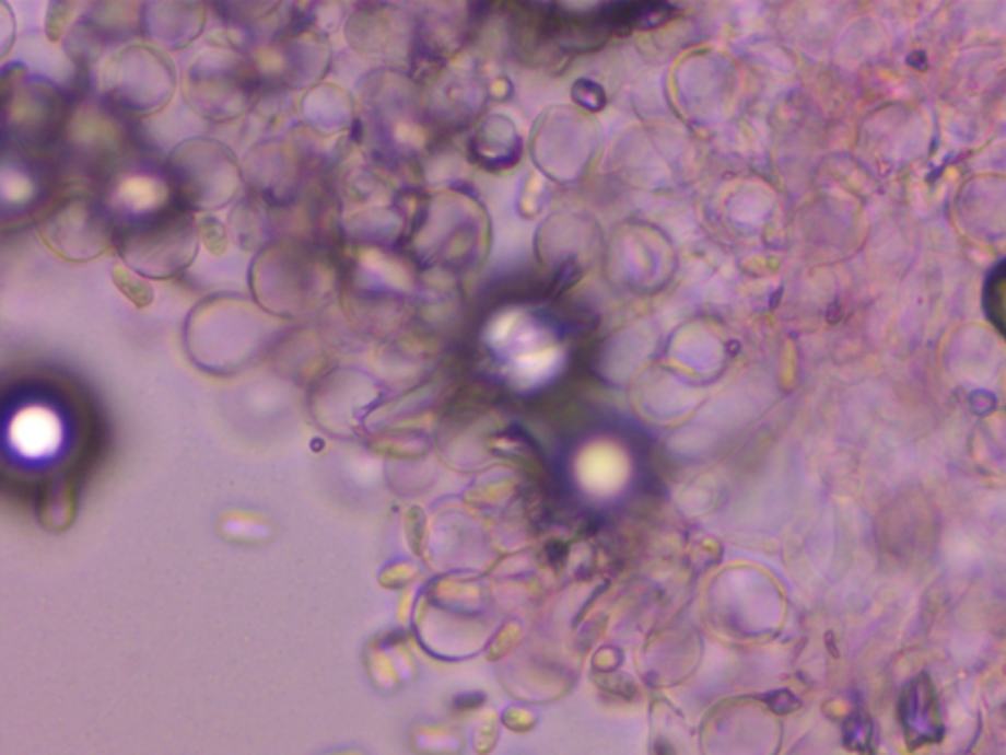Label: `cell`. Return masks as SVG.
Wrapping results in <instances>:
<instances>
[{
	"label": "cell",
	"mask_w": 1006,
	"mask_h": 755,
	"mask_svg": "<svg viewBox=\"0 0 1006 755\" xmlns=\"http://www.w3.org/2000/svg\"><path fill=\"white\" fill-rule=\"evenodd\" d=\"M252 295L278 320H307L340 293L339 268L329 251L301 239H276L250 264Z\"/></svg>",
	"instance_id": "1"
},
{
	"label": "cell",
	"mask_w": 1006,
	"mask_h": 755,
	"mask_svg": "<svg viewBox=\"0 0 1006 755\" xmlns=\"http://www.w3.org/2000/svg\"><path fill=\"white\" fill-rule=\"evenodd\" d=\"M280 330V320L261 310L256 301L214 295L189 311L185 347L197 367L229 374L258 359Z\"/></svg>",
	"instance_id": "2"
},
{
	"label": "cell",
	"mask_w": 1006,
	"mask_h": 755,
	"mask_svg": "<svg viewBox=\"0 0 1006 755\" xmlns=\"http://www.w3.org/2000/svg\"><path fill=\"white\" fill-rule=\"evenodd\" d=\"M199 244L194 213L175 201L155 213L117 221L115 248L125 266L145 280H169L187 270Z\"/></svg>",
	"instance_id": "3"
},
{
	"label": "cell",
	"mask_w": 1006,
	"mask_h": 755,
	"mask_svg": "<svg viewBox=\"0 0 1006 755\" xmlns=\"http://www.w3.org/2000/svg\"><path fill=\"white\" fill-rule=\"evenodd\" d=\"M68 103L58 85L32 78L20 66L2 76V126L4 148L20 154L46 158L63 138L69 125Z\"/></svg>",
	"instance_id": "4"
},
{
	"label": "cell",
	"mask_w": 1006,
	"mask_h": 755,
	"mask_svg": "<svg viewBox=\"0 0 1006 755\" xmlns=\"http://www.w3.org/2000/svg\"><path fill=\"white\" fill-rule=\"evenodd\" d=\"M261 76L254 59L229 44H213L185 69L187 105L211 123H231L256 107Z\"/></svg>",
	"instance_id": "5"
},
{
	"label": "cell",
	"mask_w": 1006,
	"mask_h": 755,
	"mask_svg": "<svg viewBox=\"0 0 1006 755\" xmlns=\"http://www.w3.org/2000/svg\"><path fill=\"white\" fill-rule=\"evenodd\" d=\"M39 239L59 258L89 262L115 248L117 219L107 199L87 185H69L39 205L36 213Z\"/></svg>",
	"instance_id": "6"
},
{
	"label": "cell",
	"mask_w": 1006,
	"mask_h": 755,
	"mask_svg": "<svg viewBox=\"0 0 1006 755\" xmlns=\"http://www.w3.org/2000/svg\"><path fill=\"white\" fill-rule=\"evenodd\" d=\"M165 179L175 204L191 213L223 209L246 184L233 150L213 138H191L175 146L165 160Z\"/></svg>",
	"instance_id": "7"
},
{
	"label": "cell",
	"mask_w": 1006,
	"mask_h": 755,
	"mask_svg": "<svg viewBox=\"0 0 1006 755\" xmlns=\"http://www.w3.org/2000/svg\"><path fill=\"white\" fill-rule=\"evenodd\" d=\"M175 68L162 49L132 44L108 56L101 71V95L120 117H152L174 97Z\"/></svg>",
	"instance_id": "8"
},
{
	"label": "cell",
	"mask_w": 1006,
	"mask_h": 755,
	"mask_svg": "<svg viewBox=\"0 0 1006 755\" xmlns=\"http://www.w3.org/2000/svg\"><path fill=\"white\" fill-rule=\"evenodd\" d=\"M261 81H271L285 91H303L320 85L330 68L327 39L311 32H283L250 54Z\"/></svg>",
	"instance_id": "9"
},
{
	"label": "cell",
	"mask_w": 1006,
	"mask_h": 755,
	"mask_svg": "<svg viewBox=\"0 0 1006 755\" xmlns=\"http://www.w3.org/2000/svg\"><path fill=\"white\" fill-rule=\"evenodd\" d=\"M244 182L270 209H290L301 199L303 155L295 142L266 140L254 146L243 164Z\"/></svg>",
	"instance_id": "10"
},
{
	"label": "cell",
	"mask_w": 1006,
	"mask_h": 755,
	"mask_svg": "<svg viewBox=\"0 0 1006 755\" xmlns=\"http://www.w3.org/2000/svg\"><path fill=\"white\" fill-rule=\"evenodd\" d=\"M142 34V4L98 2L73 24L66 38L69 58L78 66L95 63L108 44Z\"/></svg>",
	"instance_id": "11"
},
{
	"label": "cell",
	"mask_w": 1006,
	"mask_h": 755,
	"mask_svg": "<svg viewBox=\"0 0 1006 755\" xmlns=\"http://www.w3.org/2000/svg\"><path fill=\"white\" fill-rule=\"evenodd\" d=\"M117 113L105 107L83 105L69 117L68 132L63 142L71 148L78 160L95 164V170L115 164L125 150V132L118 125Z\"/></svg>",
	"instance_id": "12"
},
{
	"label": "cell",
	"mask_w": 1006,
	"mask_h": 755,
	"mask_svg": "<svg viewBox=\"0 0 1006 755\" xmlns=\"http://www.w3.org/2000/svg\"><path fill=\"white\" fill-rule=\"evenodd\" d=\"M207 9L199 2L142 4V34L157 49H184L203 34Z\"/></svg>",
	"instance_id": "13"
},
{
	"label": "cell",
	"mask_w": 1006,
	"mask_h": 755,
	"mask_svg": "<svg viewBox=\"0 0 1006 755\" xmlns=\"http://www.w3.org/2000/svg\"><path fill=\"white\" fill-rule=\"evenodd\" d=\"M899 718L910 747L936 744L944 736L938 695L926 673L912 678L902 688Z\"/></svg>",
	"instance_id": "14"
},
{
	"label": "cell",
	"mask_w": 1006,
	"mask_h": 755,
	"mask_svg": "<svg viewBox=\"0 0 1006 755\" xmlns=\"http://www.w3.org/2000/svg\"><path fill=\"white\" fill-rule=\"evenodd\" d=\"M297 115L317 135H340L354 125L356 105L349 91L340 85L320 83L297 101Z\"/></svg>",
	"instance_id": "15"
},
{
	"label": "cell",
	"mask_w": 1006,
	"mask_h": 755,
	"mask_svg": "<svg viewBox=\"0 0 1006 755\" xmlns=\"http://www.w3.org/2000/svg\"><path fill=\"white\" fill-rule=\"evenodd\" d=\"M108 207L117 221L155 213L175 201L172 185L164 177L152 174H128L113 184L107 197Z\"/></svg>",
	"instance_id": "16"
},
{
	"label": "cell",
	"mask_w": 1006,
	"mask_h": 755,
	"mask_svg": "<svg viewBox=\"0 0 1006 755\" xmlns=\"http://www.w3.org/2000/svg\"><path fill=\"white\" fill-rule=\"evenodd\" d=\"M374 392L376 390L370 376L362 374L359 370L349 369L347 396H337L319 380V384L313 392V411L325 426L354 427V416L360 414L359 407L366 409Z\"/></svg>",
	"instance_id": "17"
},
{
	"label": "cell",
	"mask_w": 1006,
	"mask_h": 755,
	"mask_svg": "<svg viewBox=\"0 0 1006 755\" xmlns=\"http://www.w3.org/2000/svg\"><path fill=\"white\" fill-rule=\"evenodd\" d=\"M10 441L22 455L44 456L54 453L61 441L58 417L46 407H28L14 417Z\"/></svg>",
	"instance_id": "18"
},
{
	"label": "cell",
	"mask_w": 1006,
	"mask_h": 755,
	"mask_svg": "<svg viewBox=\"0 0 1006 755\" xmlns=\"http://www.w3.org/2000/svg\"><path fill=\"white\" fill-rule=\"evenodd\" d=\"M270 205L264 204L258 195H246L234 205L229 219V233L234 244L246 252H260L264 246L273 243V217Z\"/></svg>",
	"instance_id": "19"
},
{
	"label": "cell",
	"mask_w": 1006,
	"mask_h": 755,
	"mask_svg": "<svg viewBox=\"0 0 1006 755\" xmlns=\"http://www.w3.org/2000/svg\"><path fill=\"white\" fill-rule=\"evenodd\" d=\"M219 530L226 539L236 543H264L271 537V525L268 520L258 513L244 510L224 513Z\"/></svg>",
	"instance_id": "20"
},
{
	"label": "cell",
	"mask_w": 1006,
	"mask_h": 755,
	"mask_svg": "<svg viewBox=\"0 0 1006 755\" xmlns=\"http://www.w3.org/2000/svg\"><path fill=\"white\" fill-rule=\"evenodd\" d=\"M110 278L115 281L117 290L138 310H145L154 303L155 291L152 283L145 280L144 276L130 270L125 264L115 266L110 271Z\"/></svg>",
	"instance_id": "21"
},
{
	"label": "cell",
	"mask_w": 1006,
	"mask_h": 755,
	"mask_svg": "<svg viewBox=\"0 0 1006 755\" xmlns=\"http://www.w3.org/2000/svg\"><path fill=\"white\" fill-rule=\"evenodd\" d=\"M81 10L78 2H54L46 14V34L51 42L68 38L69 30L75 24V12Z\"/></svg>",
	"instance_id": "22"
},
{
	"label": "cell",
	"mask_w": 1006,
	"mask_h": 755,
	"mask_svg": "<svg viewBox=\"0 0 1006 755\" xmlns=\"http://www.w3.org/2000/svg\"><path fill=\"white\" fill-rule=\"evenodd\" d=\"M197 233H199V241H201V244H204V248L211 252L213 256H223L226 248H229L231 233H229V229H226L219 219H214V217H204L201 221H197Z\"/></svg>",
	"instance_id": "23"
},
{
	"label": "cell",
	"mask_w": 1006,
	"mask_h": 755,
	"mask_svg": "<svg viewBox=\"0 0 1006 755\" xmlns=\"http://www.w3.org/2000/svg\"><path fill=\"white\" fill-rule=\"evenodd\" d=\"M413 744L423 754H451V752H455L456 737L451 736L448 732H443V730L426 728V730L417 732L416 736H413Z\"/></svg>",
	"instance_id": "24"
},
{
	"label": "cell",
	"mask_w": 1006,
	"mask_h": 755,
	"mask_svg": "<svg viewBox=\"0 0 1006 755\" xmlns=\"http://www.w3.org/2000/svg\"><path fill=\"white\" fill-rule=\"evenodd\" d=\"M987 305L989 310H997V307H1005L1006 305V264L1005 268H1001L993 276V280H989ZM989 317L997 323L1001 333L1006 329V310L997 311V313H993Z\"/></svg>",
	"instance_id": "25"
},
{
	"label": "cell",
	"mask_w": 1006,
	"mask_h": 755,
	"mask_svg": "<svg viewBox=\"0 0 1006 755\" xmlns=\"http://www.w3.org/2000/svg\"><path fill=\"white\" fill-rule=\"evenodd\" d=\"M0 28H2V58H7V54L10 51V46H12V39H14V32H16V24H14V19H12V10H10L7 2H0Z\"/></svg>",
	"instance_id": "26"
},
{
	"label": "cell",
	"mask_w": 1006,
	"mask_h": 755,
	"mask_svg": "<svg viewBox=\"0 0 1006 755\" xmlns=\"http://www.w3.org/2000/svg\"><path fill=\"white\" fill-rule=\"evenodd\" d=\"M332 755H364V754H360V752H340V754H332Z\"/></svg>",
	"instance_id": "27"
}]
</instances>
